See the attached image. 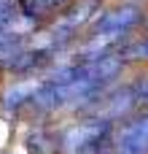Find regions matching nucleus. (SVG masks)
<instances>
[{"mask_svg":"<svg viewBox=\"0 0 148 154\" xmlns=\"http://www.w3.org/2000/svg\"><path fill=\"white\" fill-rule=\"evenodd\" d=\"M113 122L108 119H100V116H89V119H81L75 125H70L67 130H62V135L57 138V152L62 154H81L92 146H100V143H108L113 141Z\"/></svg>","mask_w":148,"mask_h":154,"instance_id":"nucleus-1","label":"nucleus"},{"mask_svg":"<svg viewBox=\"0 0 148 154\" xmlns=\"http://www.w3.org/2000/svg\"><path fill=\"white\" fill-rule=\"evenodd\" d=\"M143 5H138L135 0L129 3H119L108 11H100V16L89 24L86 35H113L119 41H127L143 22Z\"/></svg>","mask_w":148,"mask_h":154,"instance_id":"nucleus-2","label":"nucleus"},{"mask_svg":"<svg viewBox=\"0 0 148 154\" xmlns=\"http://www.w3.org/2000/svg\"><path fill=\"white\" fill-rule=\"evenodd\" d=\"M143 111L140 108V97H138V81H129V84H116L111 87L89 111V116H100V119H108L113 125L129 119L132 114Z\"/></svg>","mask_w":148,"mask_h":154,"instance_id":"nucleus-3","label":"nucleus"},{"mask_svg":"<svg viewBox=\"0 0 148 154\" xmlns=\"http://www.w3.org/2000/svg\"><path fill=\"white\" fill-rule=\"evenodd\" d=\"M116 154H148V111H138L113 127Z\"/></svg>","mask_w":148,"mask_h":154,"instance_id":"nucleus-4","label":"nucleus"},{"mask_svg":"<svg viewBox=\"0 0 148 154\" xmlns=\"http://www.w3.org/2000/svg\"><path fill=\"white\" fill-rule=\"evenodd\" d=\"M38 87H40V76L19 79V81L8 84V87L3 89V95H0L3 111H5V114H19V111H24V108L30 106V100H32V95H35Z\"/></svg>","mask_w":148,"mask_h":154,"instance_id":"nucleus-5","label":"nucleus"},{"mask_svg":"<svg viewBox=\"0 0 148 154\" xmlns=\"http://www.w3.org/2000/svg\"><path fill=\"white\" fill-rule=\"evenodd\" d=\"M70 3L73 0H16V11L24 19H30V22H35L40 27L43 22L62 16Z\"/></svg>","mask_w":148,"mask_h":154,"instance_id":"nucleus-6","label":"nucleus"},{"mask_svg":"<svg viewBox=\"0 0 148 154\" xmlns=\"http://www.w3.org/2000/svg\"><path fill=\"white\" fill-rule=\"evenodd\" d=\"M27 149L32 154H46V152H51V149H57V138L46 127H35V133L27 135Z\"/></svg>","mask_w":148,"mask_h":154,"instance_id":"nucleus-7","label":"nucleus"},{"mask_svg":"<svg viewBox=\"0 0 148 154\" xmlns=\"http://www.w3.org/2000/svg\"><path fill=\"white\" fill-rule=\"evenodd\" d=\"M16 0H0V27H5L13 16H16Z\"/></svg>","mask_w":148,"mask_h":154,"instance_id":"nucleus-8","label":"nucleus"},{"mask_svg":"<svg viewBox=\"0 0 148 154\" xmlns=\"http://www.w3.org/2000/svg\"><path fill=\"white\" fill-rule=\"evenodd\" d=\"M138 81V97H140V108L148 111V76H140L135 79Z\"/></svg>","mask_w":148,"mask_h":154,"instance_id":"nucleus-9","label":"nucleus"},{"mask_svg":"<svg viewBox=\"0 0 148 154\" xmlns=\"http://www.w3.org/2000/svg\"><path fill=\"white\" fill-rule=\"evenodd\" d=\"M140 24H143V32H146V35H148V11H146V14H143V22H140Z\"/></svg>","mask_w":148,"mask_h":154,"instance_id":"nucleus-10","label":"nucleus"},{"mask_svg":"<svg viewBox=\"0 0 148 154\" xmlns=\"http://www.w3.org/2000/svg\"><path fill=\"white\" fill-rule=\"evenodd\" d=\"M111 154H116V152H111Z\"/></svg>","mask_w":148,"mask_h":154,"instance_id":"nucleus-11","label":"nucleus"}]
</instances>
